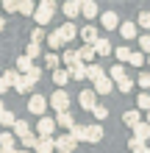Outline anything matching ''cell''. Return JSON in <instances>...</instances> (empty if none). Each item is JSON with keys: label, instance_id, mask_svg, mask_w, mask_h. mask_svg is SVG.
I'll return each mask as SVG.
<instances>
[{"label": "cell", "instance_id": "9c48e42d", "mask_svg": "<svg viewBox=\"0 0 150 153\" xmlns=\"http://www.w3.org/2000/svg\"><path fill=\"white\" fill-rule=\"evenodd\" d=\"M33 86H36V84H33V81H31L28 75H25V73H20V78H17V84H14V92H22V95H28Z\"/></svg>", "mask_w": 150, "mask_h": 153}, {"label": "cell", "instance_id": "4fadbf2b", "mask_svg": "<svg viewBox=\"0 0 150 153\" xmlns=\"http://www.w3.org/2000/svg\"><path fill=\"white\" fill-rule=\"evenodd\" d=\"M100 11H98V3L95 0H86V3H81V17H86V20H95Z\"/></svg>", "mask_w": 150, "mask_h": 153}, {"label": "cell", "instance_id": "f6af8a7d", "mask_svg": "<svg viewBox=\"0 0 150 153\" xmlns=\"http://www.w3.org/2000/svg\"><path fill=\"white\" fill-rule=\"evenodd\" d=\"M92 114L98 117V120H106V117H109V109H106V106H98V103H95V109H92Z\"/></svg>", "mask_w": 150, "mask_h": 153}, {"label": "cell", "instance_id": "b9f144b4", "mask_svg": "<svg viewBox=\"0 0 150 153\" xmlns=\"http://www.w3.org/2000/svg\"><path fill=\"white\" fill-rule=\"evenodd\" d=\"M136 25H139V28H145V31H150V11H142V14H139Z\"/></svg>", "mask_w": 150, "mask_h": 153}, {"label": "cell", "instance_id": "681fc988", "mask_svg": "<svg viewBox=\"0 0 150 153\" xmlns=\"http://www.w3.org/2000/svg\"><path fill=\"white\" fill-rule=\"evenodd\" d=\"M3 78L14 86V84H17V78H20V73H17V70H6V75H3Z\"/></svg>", "mask_w": 150, "mask_h": 153}, {"label": "cell", "instance_id": "74e56055", "mask_svg": "<svg viewBox=\"0 0 150 153\" xmlns=\"http://www.w3.org/2000/svg\"><path fill=\"white\" fill-rule=\"evenodd\" d=\"M14 120H17V117H14V111H3V114H0V125H3V128H11V125H14Z\"/></svg>", "mask_w": 150, "mask_h": 153}, {"label": "cell", "instance_id": "484cf974", "mask_svg": "<svg viewBox=\"0 0 150 153\" xmlns=\"http://www.w3.org/2000/svg\"><path fill=\"white\" fill-rule=\"evenodd\" d=\"M114 86H117V89H120V92H122V95H128V92H131V89H134V81H131L128 75H122L120 81H114Z\"/></svg>", "mask_w": 150, "mask_h": 153}, {"label": "cell", "instance_id": "44dd1931", "mask_svg": "<svg viewBox=\"0 0 150 153\" xmlns=\"http://www.w3.org/2000/svg\"><path fill=\"white\" fill-rule=\"evenodd\" d=\"M69 137H72L75 142H86V125L72 123V125H69Z\"/></svg>", "mask_w": 150, "mask_h": 153}, {"label": "cell", "instance_id": "e0dca14e", "mask_svg": "<svg viewBox=\"0 0 150 153\" xmlns=\"http://www.w3.org/2000/svg\"><path fill=\"white\" fill-rule=\"evenodd\" d=\"M67 81H69V73H67V70H53V84H56V89H64L67 86Z\"/></svg>", "mask_w": 150, "mask_h": 153}, {"label": "cell", "instance_id": "2e32d148", "mask_svg": "<svg viewBox=\"0 0 150 153\" xmlns=\"http://www.w3.org/2000/svg\"><path fill=\"white\" fill-rule=\"evenodd\" d=\"M103 139V125H86V142H100Z\"/></svg>", "mask_w": 150, "mask_h": 153}, {"label": "cell", "instance_id": "d6986e66", "mask_svg": "<svg viewBox=\"0 0 150 153\" xmlns=\"http://www.w3.org/2000/svg\"><path fill=\"white\" fill-rule=\"evenodd\" d=\"M75 120H72V114H69V109L67 111H56V128H69Z\"/></svg>", "mask_w": 150, "mask_h": 153}, {"label": "cell", "instance_id": "8fae6325", "mask_svg": "<svg viewBox=\"0 0 150 153\" xmlns=\"http://www.w3.org/2000/svg\"><path fill=\"white\" fill-rule=\"evenodd\" d=\"M117 31H120V36L125 39V42L128 39H136V22H120Z\"/></svg>", "mask_w": 150, "mask_h": 153}, {"label": "cell", "instance_id": "f35d334b", "mask_svg": "<svg viewBox=\"0 0 150 153\" xmlns=\"http://www.w3.org/2000/svg\"><path fill=\"white\" fill-rule=\"evenodd\" d=\"M122 75H125V67H122V64H114V67L109 70V78H111V81H120Z\"/></svg>", "mask_w": 150, "mask_h": 153}, {"label": "cell", "instance_id": "816d5d0a", "mask_svg": "<svg viewBox=\"0 0 150 153\" xmlns=\"http://www.w3.org/2000/svg\"><path fill=\"white\" fill-rule=\"evenodd\" d=\"M8 89H11V84H8V81H6L3 75H0V95H6Z\"/></svg>", "mask_w": 150, "mask_h": 153}, {"label": "cell", "instance_id": "94428289", "mask_svg": "<svg viewBox=\"0 0 150 153\" xmlns=\"http://www.w3.org/2000/svg\"><path fill=\"white\" fill-rule=\"evenodd\" d=\"M147 64H150V53H147Z\"/></svg>", "mask_w": 150, "mask_h": 153}, {"label": "cell", "instance_id": "cb8c5ba5", "mask_svg": "<svg viewBox=\"0 0 150 153\" xmlns=\"http://www.w3.org/2000/svg\"><path fill=\"white\" fill-rule=\"evenodd\" d=\"M47 45H50V50H58V48H64V45H67V42H64V36L58 33V28L47 36Z\"/></svg>", "mask_w": 150, "mask_h": 153}, {"label": "cell", "instance_id": "f1b7e54d", "mask_svg": "<svg viewBox=\"0 0 150 153\" xmlns=\"http://www.w3.org/2000/svg\"><path fill=\"white\" fill-rule=\"evenodd\" d=\"M17 11L25 14V17H31L33 14V0H17Z\"/></svg>", "mask_w": 150, "mask_h": 153}, {"label": "cell", "instance_id": "ba28073f", "mask_svg": "<svg viewBox=\"0 0 150 153\" xmlns=\"http://www.w3.org/2000/svg\"><path fill=\"white\" fill-rule=\"evenodd\" d=\"M100 22H103V28H106V31H117L120 17L114 14V11H103V14H100Z\"/></svg>", "mask_w": 150, "mask_h": 153}, {"label": "cell", "instance_id": "836d02e7", "mask_svg": "<svg viewBox=\"0 0 150 153\" xmlns=\"http://www.w3.org/2000/svg\"><path fill=\"white\" fill-rule=\"evenodd\" d=\"M136 109H139V111H147V109H150V95H147V89L136 97Z\"/></svg>", "mask_w": 150, "mask_h": 153}, {"label": "cell", "instance_id": "6f0895ef", "mask_svg": "<svg viewBox=\"0 0 150 153\" xmlns=\"http://www.w3.org/2000/svg\"><path fill=\"white\" fill-rule=\"evenodd\" d=\"M75 3H78V6H81V3H86V0H75Z\"/></svg>", "mask_w": 150, "mask_h": 153}, {"label": "cell", "instance_id": "4dcf8cb0", "mask_svg": "<svg viewBox=\"0 0 150 153\" xmlns=\"http://www.w3.org/2000/svg\"><path fill=\"white\" fill-rule=\"evenodd\" d=\"M25 56L36 61V59L42 56V48H39V42H28V48H25Z\"/></svg>", "mask_w": 150, "mask_h": 153}, {"label": "cell", "instance_id": "52a82bcc", "mask_svg": "<svg viewBox=\"0 0 150 153\" xmlns=\"http://www.w3.org/2000/svg\"><path fill=\"white\" fill-rule=\"evenodd\" d=\"M67 73H69L72 81H86V64H83V61H75V64L67 67Z\"/></svg>", "mask_w": 150, "mask_h": 153}, {"label": "cell", "instance_id": "30bf717a", "mask_svg": "<svg viewBox=\"0 0 150 153\" xmlns=\"http://www.w3.org/2000/svg\"><path fill=\"white\" fill-rule=\"evenodd\" d=\"M56 150V139L53 137H39L36 139V153H53Z\"/></svg>", "mask_w": 150, "mask_h": 153}, {"label": "cell", "instance_id": "8992f818", "mask_svg": "<svg viewBox=\"0 0 150 153\" xmlns=\"http://www.w3.org/2000/svg\"><path fill=\"white\" fill-rule=\"evenodd\" d=\"M92 84H95L92 89H95V92H98V95H109L111 89H114V81H111L109 75H106V73H103V75H100L98 81H92Z\"/></svg>", "mask_w": 150, "mask_h": 153}, {"label": "cell", "instance_id": "e575fe53", "mask_svg": "<svg viewBox=\"0 0 150 153\" xmlns=\"http://www.w3.org/2000/svg\"><path fill=\"white\" fill-rule=\"evenodd\" d=\"M75 61H81L78 59V50H64V56H61V64H75Z\"/></svg>", "mask_w": 150, "mask_h": 153}, {"label": "cell", "instance_id": "f907efd6", "mask_svg": "<svg viewBox=\"0 0 150 153\" xmlns=\"http://www.w3.org/2000/svg\"><path fill=\"white\" fill-rule=\"evenodd\" d=\"M139 86H142V89H150V73H142V75H139Z\"/></svg>", "mask_w": 150, "mask_h": 153}, {"label": "cell", "instance_id": "6da1fadb", "mask_svg": "<svg viewBox=\"0 0 150 153\" xmlns=\"http://www.w3.org/2000/svg\"><path fill=\"white\" fill-rule=\"evenodd\" d=\"M47 106H53L56 111H67V109H69V95H67V89H56L53 97L47 100Z\"/></svg>", "mask_w": 150, "mask_h": 153}, {"label": "cell", "instance_id": "f5cc1de1", "mask_svg": "<svg viewBox=\"0 0 150 153\" xmlns=\"http://www.w3.org/2000/svg\"><path fill=\"white\" fill-rule=\"evenodd\" d=\"M0 153H17V148H0Z\"/></svg>", "mask_w": 150, "mask_h": 153}, {"label": "cell", "instance_id": "5bb4252c", "mask_svg": "<svg viewBox=\"0 0 150 153\" xmlns=\"http://www.w3.org/2000/svg\"><path fill=\"white\" fill-rule=\"evenodd\" d=\"M58 33H61V36H64V42L69 45V42H72V39L78 36V28L72 25V20H69V22H64V25H61V28H58Z\"/></svg>", "mask_w": 150, "mask_h": 153}, {"label": "cell", "instance_id": "7c38bea8", "mask_svg": "<svg viewBox=\"0 0 150 153\" xmlns=\"http://www.w3.org/2000/svg\"><path fill=\"white\" fill-rule=\"evenodd\" d=\"M100 33H98V28H95V25H83L81 28V42L83 45H95V39H98Z\"/></svg>", "mask_w": 150, "mask_h": 153}, {"label": "cell", "instance_id": "c3c4849f", "mask_svg": "<svg viewBox=\"0 0 150 153\" xmlns=\"http://www.w3.org/2000/svg\"><path fill=\"white\" fill-rule=\"evenodd\" d=\"M147 142H142L139 137H131V142H128V150H139V148H145Z\"/></svg>", "mask_w": 150, "mask_h": 153}, {"label": "cell", "instance_id": "9a60e30c", "mask_svg": "<svg viewBox=\"0 0 150 153\" xmlns=\"http://www.w3.org/2000/svg\"><path fill=\"white\" fill-rule=\"evenodd\" d=\"M61 11H64V17H69V20H75V17H81V6H78L75 0H67V3L61 6Z\"/></svg>", "mask_w": 150, "mask_h": 153}, {"label": "cell", "instance_id": "ee69618b", "mask_svg": "<svg viewBox=\"0 0 150 153\" xmlns=\"http://www.w3.org/2000/svg\"><path fill=\"white\" fill-rule=\"evenodd\" d=\"M42 39H45V25H36L31 33V42H42Z\"/></svg>", "mask_w": 150, "mask_h": 153}, {"label": "cell", "instance_id": "d590c367", "mask_svg": "<svg viewBox=\"0 0 150 153\" xmlns=\"http://www.w3.org/2000/svg\"><path fill=\"white\" fill-rule=\"evenodd\" d=\"M111 53H114V56H117L120 61H128V56H131V48H128V45H120V48H114Z\"/></svg>", "mask_w": 150, "mask_h": 153}, {"label": "cell", "instance_id": "83f0119b", "mask_svg": "<svg viewBox=\"0 0 150 153\" xmlns=\"http://www.w3.org/2000/svg\"><path fill=\"white\" fill-rule=\"evenodd\" d=\"M128 64H131V67H142V64H145V53H142V50H131Z\"/></svg>", "mask_w": 150, "mask_h": 153}, {"label": "cell", "instance_id": "91938a15", "mask_svg": "<svg viewBox=\"0 0 150 153\" xmlns=\"http://www.w3.org/2000/svg\"><path fill=\"white\" fill-rule=\"evenodd\" d=\"M147 123H150V109H147Z\"/></svg>", "mask_w": 150, "mask_h": 153}, {"label": "cell", "instance_id": "8d00e7d4", "mask_svg": "<svg viewBox=\"0 0 150 153\" xmlns=\"http://www.w3.org/2000/svg\"><path fill=\"white\" fill-rule=\"evenodd\" d=\"M122 120H125V125H131V128H134V125L139 123V109H131V111H125V117H122Z\"/></svg>", "mask_w": 150, "mask_h": 153}, {"label": "cell", "instance_id": "1f68e13d", "mask_svg": "<svg viewBox=\"0 0 150 153\" xmlns=\"http://www.w3.org/2000/svg\"><path fill=\"white\" fill-rule=\"evenodd\" d=\"M31 67H33V59H28V56H20V59H17V73H28Z\"/></svg>", "mask_w": 150, "mask_h": 153}, {"label": "cell", "instance_id": "ab89813d", "mask_svg": "<svg viewBox=\"0 0 150 153\" xmlns=\"http://www.w3.org/2000/svg\"><path fill=\"white\" fill-rule=\"evenodd\" d=\"M139 50H142V53H150V31H145L142 36H139Z\"/></svg>", "mask_w": 150, "mask_h": 153}, {"label": "cell", "instance_id": "db71d44e", "mask_svg": "<svg viewBox=\"0 0 150 153\" xmlns=\"http://www.w3.org/2000/svg\"><path fill=\"white\" fill-rule=\"evenodd\" d=\"M134 153H150V148L145 145V148H139V150H134Z\"/></svg>", "mask_w": 150, "mask_h": 153}, {"label": "cell", "instance_id": "603a6c76", "mask_svg": "<svg viewBox=\"0 0 150 153\" xmlns=\"http://www.w3.org/2000/svg\"><path fill=\"white\" fill-rule=\"evenodd\" d=\"M103 75V67L98 64V61H89V67H86V81H98Z\"/></svg>", "mask_w": 150, "mask_h": 153}, {"label": "cell", "instance_id": "f546056e", "mask_svg": "<svg viewBox=\"0 0 150 153\" xmlns=\"http://www.w3.org/2000/svg\"><path fill=\"white\" fill-rule=\"evenodd\" d=\"M11 128H14V137H25V134L31 131V125L25 123V120H14V125H11Z\"/></svg>", "mask_w": 150, "mask_h": 153}, {"label": "cell", "instance_id": "d6a6232c", "mask_svg": "<svg viewBox=\"0 0 150 153\" xmlns=\"http://www.w3.org/2000/svg\"><path fill=\"white\" fill-rule=\"evenodd\" d=\"M0 148H17L14 145V131H3L0 134Z\"/></svg>", "mask_w": 150, "mask_h": 153}, {"label": "cell", "instance_id": "ac0fdd59", "mask_svg": "<svg viewBox=\"0 0 150 153\" xmlns=\"http://www.w3.org/2000/svg\"><path fill=\"white\" fill-rule=\"evenodd\" d=\"M114 48H111V42L109 39H103V36H98L95 39V53H98V56H109Z\"/></svg>", "mask_w": 150, "mask_h": 153}, {"label": "cell", "instance_id": "9f6ffc18", "mask_svg": "<svg viewBox=\"0 0 150 153\" xmlns=\"http://www.w3.org/2000/svg\"><path fill=\"white\" fill-rule=\"evenodd\" d=\"M3 111H6V106H3V100H0V114H3Z\"/></svg>", "mask_w": 150, "mask_h": 153}, {"label": "cell", "instance_id": "7bdbcfd3", "mask_svg": "<svg viewBox=\"0 0 150 153\" xmlns=\"http://www.w3.org/2000/svg\"><path fill=\"white\" fill-rule=\"evenodd\" d=\"M39 8H42V11H50V14H56V0H42V3H39Z\"/></svg>", "mask_w": 150, "mask_h": 153}, {"label": "cell", "instance_id": "680465c9", "mask_svg": "<svg viewBox=\"0 0 150 153\" xmlns=\"http://www.w3.org/2000/svg\"><path fill=\"white\" fill-rule=\"evenodd\" d=\"M17 153H31V150H17Z\"/></svg>", "mask_w": 150, "mask_h": 153}, {"label": "cell", "instance_id": "60d3db41", "mask_svg": "<svg viewBox=\"0 0 150 153\" xmlns=\"http://www.w3.org/2000/svg\"><path fill=\"white\" fill-rule=\"evenodd\" d=\"M45 64H47L50 70H56V67L61 64V59H58V56H56V53H53V50H50V53H47V56H45Z\"/></svg>", "mask_w": 150, "mask_h": 153}, {"label": "cell", "instance_id": "277c9868", "mask_svg": "<svg viewBox=\"0 0 150 153\" xmlns=\"http://www.w3.org/2000/svg\"><path fill=\"white\" fill-rule=\"evenodd\" d=\"M95 97H98V92H95V89H83V92L78 95V103H81L83 111H92V109H95V103H98Z\"/></svg>", "mask_w": 150, "mask_h": 153}, {"label": "cell", "instance_id": "7402d4cb", "mask_svg": "<svg viewBox=\"0 0 150 153\" xmlns=\"http://www.w3.org/2000/svg\"><path fill=\"white\" fill-rule=\"evenodd\" d=\"M95 45H81V50H78V59L81 61H95Z\"/></svg>", "mask_w": 150, "mask_h": 153}, {"label": "cell", "instance_id": "5b68a950", "mask_svg": "<svg viewBox=\"0 0 150 153\" xmlns=\"http://www.w3.org/2000/svg\"><path fill=\"white\" fill-rule=\"evenodd\" d=\"M45 109H47V97H42V95H31V100H28V111L31 114H45Z\"/></svg>", "mask_w": 150, "mask_h": 153}, {"label": "cell", "instance_id": "7dc6e473", "mask_svg": "<svg viewBox=\"0 0 150 153\" xmlns=\"http://www.w3.org/2000/svg\"><path fill=\"white\" fill-rule=\"evenodd\" d=\"M0 3H3V11L6 14H14L17 11V0H0Z\"/></svg>", "mask_w": 150, "mask_h": 153}, {"label": "cell", "instance_id": "3957f363", "mask_svg": "<svg viewBox=\"0 0 150 153\" xmlns=\"http://www.w3.org/2000/svg\"><path fill=\"white\" fill-rule=\"evenodd\" d=\"M53 131H56V120H53V117H39L36 137H53Z\"/></svg>", "mask_w": 150, "mask_h": 153}, {"label": "cell", "instance_id": "ffe728a7", "mask_svg": "<svg viewBox=\"0 0 150 153\" xmlns=\"http://www.w3.org/2000/svg\"><path fill=\"white\" fill-rule=\"evenodd\" d=\"M134 137H139L142 142H147V139H150V123H142V120H139V123L134 125Z\"/></svg>", "mask_w": 150, "mask_h": 153}, {"label": "cell", "instance_id": "11a10c76", "mask_svg": "<svg viewBox=\"0 0 150 153\" xmlns=\"http://www.w3.org/2000/svg\"><path fill=\"white\" fill-rule=\"evenodd\" d=\"M6 28V17H0V31H3Z\"/></svg>", "mask_w": 150, "mask_h": 153}, {"label": "cell", "instance_id": "d4e9b609", "mask_svg": "<svg viewBox=\"0 0 150 153\" xmlns=\"http://www.w3.org/2000/svg\"><path fill=\"white\" fill-rule=\"evenodd\" d=\"M31 17L36 20V25H47V22L53 20V14H50V11H42V8H33V14H31Z\"/></svg>", "mask_w": 150, "mask_h": 153}, {"label": "cell", "instance_id": "7a4b0ae2", "mask_svg": "<svg viewBox=\"0 0 150 153\" xmlns=\"http://www.w3.org/2000/svg\"><path fill=\"white\" fill-rule=\"evenodd\" d=\"M75 145H78V142L69 137V131H67V134H58V137H56V150H58V153H72Z\"/></svg>", "mask_w": 150, "mask_h": 153}, {"label": "cell", "instance_id": "4316f807", "mask_svg": "<svg viewBox=\"0 0 150 153\" xmlns=\"http://www.w3.org/2000/svg\"><path fill=\"white\" fill-rule=\"evenodd\" d=\"M36 134H33V131H28V134H25V137H20V142H22V148L25 150H33V148H36Z\"/></svg>", "mask_w": 150, "mask_h": 153}, {"label": "cell", "instance_id": "bcb514c9", "mask_svg": "<svg viewBox=\"0 0 150 153\" xmlns=\"http://www.w3.org/2000/svg\"><path fill=\"white\" fill-rule=\"evenodd\" d=\"M25 75H28V78L33 81V84H36V81L42 78V67H36V64H33V67H31V70H28V73H25Z\"/></svg>", "mask_w": 150, "mask_h": 153}]
</instances>
